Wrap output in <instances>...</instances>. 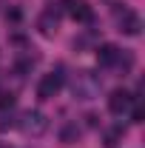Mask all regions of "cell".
Masks as SVG:
<instances>
[{
    "mask_svg": "<svg viewBox=\"0 0 145 148\" xmlns=\"http://www.w3.org/2000/svg\"><path fill=\"white\" fill-rule=\"evenodd\" d=\"M46 128H49V117L43 111H26L20 117V131L26 137H40V134H46Z\"/></svg>",
    "mask_w": 145,
    "mask_h": 148,
    "instance_id": "cell-3",
    "label": "cell"
},
{
    "mask_svg": "<svg viewBox=\"0 0 145 148\" xmlns=\"http://www.w3.org/2000/svg\"><path fill=\"white\" fill-rule=\"evenodd\" d=\"M0 148H9V145H0Z\"/></svg>",
    "mask_w": 145,
    "mask_h": 148,
    "instance_id": "cell-12",
    "label": "cell"
},
{
    "mask_svg": "<svg viewBox=\"0 0 145 148\" xmlns=\"http://www.w3.org/2000/svg\"><path fill=\"white\" fill-rule=\"evenodd\" d=\"M60 140H63V143H77V140H80V125H77V123H66L63 131H60Z\"/></svg>",
    "mask_w": 145,
    "mask_h": 148,
    "instance_id": "cell-9",
    "label": "cell"
},
{
    "mask_svg": "<svg viewBox=\"0 0 145 148\" xmlns=\"http://www.w3.org/2000/svg\"><path fill=\"white\" fill-rule=\"evenodd\" d=\"M120 137H122V128H114V131H108V134H105V143H103V145H105V148H114L117 143H120Z\"/></svg>",
    "mask_w": 145,
    "mask_h": 148,
    "instance_id": "cell-10",
    "label": "cell"
},
{
    "mask_svg": "<svg viewBox=\"0 0 145 148\" xmlns=\"http://www.w3.org/2000/svg\"><path fill=\"white\" fill-rule=\"evenodd\" d=\"M117 60H120V49L114 43H103L97 49V63L100 66H117Z\"/></svg>",
    "mask_w": 145,
    "mask_h": 148,
    "instance_id": "cell-8",
    "label": "cell"
},
{
    "mask_svg": "<svg viewBox=\"0 0 145 148\" xmlns=\"http://www.w3.org/2000/svg\"><path fill=\"white\" fill-rule=\"evenodd\" d=\"M131 106H134V94H131V91H125V88L111 91V97H108V111H111V114L122 117V114L131 111Z\"/></svg>",
    "mask_w": 145,
    "mask_h": 148,
    "instance_id": "cell-5",
    "label": "cell"
},
{
    "mask_svg": "<svg viewBox=\"0 0 145 148\" xmlns=\"http://www.w3.org/2000/svg\"><path fill=\"white\" fill-rule=\"evenodd\" d=\"M117 26H120L122 34H131V37H137L142 32V20H140L137 12H131V9H122V12L117 9Z\"/></svg>",
    "mask_w": 145,
    "mask_h": 148,
    "instance_id": "cell-4",
    "label": "cell"
},
{
    "mask_svg": "<svg viewBox=\"0 0 145 148\" xmlns=\"http://www.w3.org/2000/svg\"><path fill=\"white\" fill-rule=\"evenodd\" d=\"M12 106H14V94H12V91H0V111L12 108Z\"/></svg>",
    "mask_w": 145,
    "mask_h": 148,
    "instance_id": "cell-11",
    "label": "cell"
},
{
    "mask_svg": "<svg viewBox=\"0 0 145 148\" xmlns=\"http://www.w3.org/2000/svg\"><path fill=\"white\" fill-rule=\"evenodd\" d=\"M68 14L77 23H91V17H94V12L85 0H68Z\"/></svg>",
    "mask_w": 145,
    "mask_h": 148,
    "instance_id": "cell-7",
    "label": "cell"
},
{
    "mask_svg": "<svg viewBox=\"0 0 145 148\" xmlns=\"http://www.w3.org/2000/svg\"><path fill=\"white\" fill-rule=\"evenodd\" d=\"M100 88H103L100 74L88 71V69H80V71L71 74V97L74 100H83V103L97 100L100 97Z\"/></svg>",
    "mask_w": 145,
    "mask_h": 148,
    "instance_id": "cell-1",
    "label": "cell"
},
{
    "mask_svg": "<svg viewBox=\"0 0 145 148\" xmlns=\"http://www.w3.org/2000/svg\"><path fill=\"white\" fill-rule=\"evenodd\" d=\"M37 29H40V34H43V37H54L57 34V29H60V9H54V3L40 14Z\"/></svg>",
    "mask_w": 145,
    "mask_h": 148,
    "instance_id": "cell-6",
    "label": "cell"
},
{
    "mask_svg": "<svg viewBox=\"0 0 145 148\" xmlns=\"http://www.w3.org/2000/svg\"><path fill=\"white\" fill-rule=\"evenodd\" d=\"M63 83H66L63 69H54V71L43 74V80H40V86H37V97H40V100H51V97H57L60 88H63Z\"/></svg>",
    "mask_w": 145,
    "mask_h": 148,
    "instance_id": "cell-2",
    "label": "cell"
}]
</instances>
